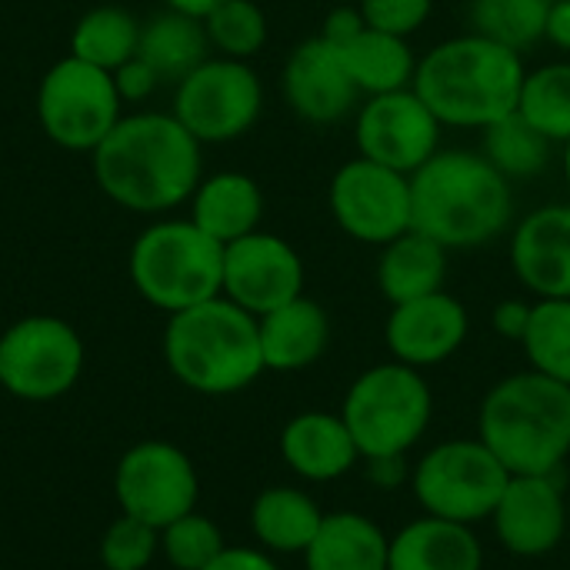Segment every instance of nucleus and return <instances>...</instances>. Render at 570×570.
Returning <instances> with one entry per match:
<instances>
[{
  "label": "nucleus",
  "mask_w": 570,
  "mask_h": 570,
  "mask_svg": "<svg viewBox=\"0 0 570 570\" xmlns=\"http://www.w3.org/2000/svg\"><path fill=\"white\" fill-rule=\"evenodd\" d=\"M484 551L468 524L421 518L391 538L387 570H481Z\"/></svg>",
  "instance_id": "nucleus-23"
},
{
  "label": "nucleus",
  "mask_w": 570,
  "mask_h": 570,
  "mask_svg": "<svg viewBox=\"0 0 570 570\" xmlns=\"http://www.w3.org/2000/svg\"><path fill=\"white\" fill-rule=\"evenodd\" d=\"M264 110V83L250 60L207 57L174 90V117L200 144H230L254 130Z\"/></svg>",
  "instance_id": "nucleus-10"
},
{
  "label": "nucleus",
  "mask_w": 570,
  "mask_h": 570,
  "mask_svg": "<svg viewBox=\"0 0 570 570\" xmlns=\"http://www.w3.org/2000/svg\"><path fill=\"white\" fill-rule=\"evenodd\" d=\"M337 50L344 57V67H347L354 87L364 97L404 90V87L414 83L417 53H414L407 37H394V33H384V30H374V27L364 23Z\"/></svg>",
  "instance_id": "nucleus-26"
},
{
  "label": "nucleus",
  "mask_w": 570,
  "mask_h": 570,
  "mask_svg": "<svg viewBox=\"0 0 570 570\" xmlns=\"http://www.w3.org/2000/svg\"><path fill=\"white\" fill-rule=\"evenodd\" d=\"M160 548L177 570H204L227 544L210 518L190 511L160 531Z\"/></svg>",
  "instance_id": "nucleus-35"
},
{
  "label": "nucleus",
  "mask_w": 570,
  "mask_h": 570,
  "mask_svg": "<svg viewBox=\"0 0 570 570\" xmlns=\"http://www.w3.org/2000/svg\"><path fill=\"white\" fill-rule=\"evenodd\" d=\"M137 43H140V20L114 3L87 10L70 30V53L110 73L124 67L130 57H137Z\"/></svg>",
  "instance_id": "nucleus-29"
},
{
  "label": "nucleus",
  "mask_w": 570,
  "mask_h": 570,
  "mask_svg": "<svg viewBox=\"0 0 570 570\" xmlns=\"http://www.w3.org/2000/svg\"><path fill=\"white\" fill-rule=\"evenodd\" d=\"M361 27H364V17H361L357 3H344V7H334V10L324 17L321 37H324L327 43H334V47H344Z\"/></svg>",
  "instance_id": "nucleus-40"
},
{
  "label": "nucleus",
  "mask_w": 570,
  "mask_h": 570,
  "mask_svg": "<svg viewBox=\"0 0 570 570\" xmlns=\"http://www.w3.org/2000/svg\"><path fill=\"white\" fill-rule=\"evenodd\" d=\"M187 204L190 220L220 244L261 230L264 220V190L250 174L240 170H217L204 177Z\"/></svg>",
  "instance_id": "nucleus-22"
},
{
  "label": "nucleus",
  "mask_w": 570,
  "mask_h": 570,
  "mask_svg": "<svg viewBox=\"0 0 570 570\" xmlns=\"http://www.w3.org/2000/svg\"><path fill=\"white\" fill-rule=\"evenodd\" d=\"M478 438L508 474H558L570 454V387L538 371L498 381L481 401Z\"/></svg>",
  "instance_id": "nucleus-4"
},
{
  "label": "nucleus",
  "mask_w": 570,
  "mask_h": 570,
  "mask_svg": "<svg viewBox=\"0 0 570 570\" xmlns=\"http://www.w3.org/2000/svg\"><path fill=\"white\" fill-rule=\"evenodd\" d=\"M564 180H568L570 187V140L564 144Z\"/></svg>",
  "instance_id": "nucleus-45"
},
{
  "label": "nucleus",
  "mask_w": 570,
  "mask_h": 570,
  "mask_svg": "<svg viewBox=\"0 0 570 570\" xmlns=\"http://www.w3.org/2000/svg\"><path fill=\"white\" fill-rule=\"evenodd\" d=\"M551 140L534 130L518 110L501 117L498 124L481 130V154L514 184L531 180L548 170L551 164Z\"/></svg>",
  "instance_id": "nucleus-30"
},
{
  "label": "nucleus",
  "mask_w": 570,
  "mask_h": 570,
  "mask_svg": "<svg viewBox=\"0 0 570 570\" xmlns=\"http://www.w3.org/2000/svg\"><path fill=\"white\" fill-rule=\"evenodd\" d=\"M204 570H281L271 554L254 551V548H224Z\"/></svg>",
  "instance_id": "nucleus-41"
},
{
  "label": "nucleus",
  "mask_w": 570,
  "mask_h": 570,
  "mask_svg": "<svg viewBox=\"0 0 570 570\" xmlns=\"http://www.w3.org/2000/svg\"><path fill=\"white\" fill-rule=\"evenodd\" d=\"M448 247H441L434 237L411 227L407 234L394 237L381 247L377 257V291L394 304L417 301L428 294L444 291L448 281Z\"/></svg>",
  "instance_id": "nucleus-24"
},
{
  "label": "nucleus",
  "mask_w": 570,
  "mask_h": 570,
  "mask_svg": "<svg viewBox=\"0 0 570 570\" xmlns=\"http://www.w3.org/2000/svg\"><path fill=\"white\" fill-rule=\"evenodd\" d=\"M508 481V468L484 448L481 438L431 448L411 474L417 504L431 518L468 528L494 514Z\"/></svg>",
  "instance_id": "nucleus-8"
},
{
  "label": "nucleus",
  "mask_w": 570,
  "mask_h": 570,
  "mask_svg": "<svg viewBox=\"0 0 570 570\" xmlns=\"http://www.w3.org/2000/svg\"><path fill=\"white\" fill-rule=\"evenodd\" d=\"M281 87L287 107L314 127H327L351 117L361 97V90L354 87L344 67L341 50L327 43L321 33L301 40L291 50L281 73Z\"/></svg>",
  "instance_id": "nucleus-17"
},
{
  "label": "nucleus",
  "mask_w": 570,
  "mask_h": 570,
  "mask_svg": "<svg viewBox=\"0 0 570 570\" xmlns=\"http://www.w3.org/2000/svg\"><path fill=\"white\" fill-rule=\"evenodd\" d=\"M391 538L364 514H324L321 531L304 551L307 570H387Z\"/></svg>",
  "instance_id": "nucleus-25"
},
{
  "label": "nucleus",
  "mask_w": 570,
  "mask_h": 570,
  "mask_svg": "<svg viewBox=\"0 0 570 570\" xmlns=\"http://www.w3.org/2000/svg\"><path fill=\"white\" fill-rule=\"evenodd\" d=\"M164 357L184 387L214 397L237 394L267 371L257 317L224 294L170 314L164 331Z\"/></svg>",
  "instance_id": "nucleus-5"
},
{
  "label": "nucleus",
  "mask_w": 570,
  "mask_h": 570,
  "mask_svg": "<svg viewBox=\"0 0 570 570\" xmlns=\"http://www.w3.org/2000/svg\"><path fill=\"white\" fill-rule=\"evenodd\" d=\"M114 491L124 514L164 531L194 511L200 481L180 448L167 441H140L120 458Z\"/></svg>",
  "instance_id": "nucleus-13"
},
{
  "label": "nucleus",
  "mask_w": 570,
  "mask_h": 570,
  "mask_svg": "<svg viewBox=\"0 0 570 570\" xmlns=\"http://www.w3.org/2000/svg\"><path fill=\"white\" fill-rule=\"evenodd\" d=\"M441 120L417 97V90L404 87L374 94L357 107L354 140L361 157L411 177L441 150Z\"/></svg>",
  "instance_id": "nucleus-14"
},
{
  "label": "nucleus",
  "mask_w": 570,
  "mask_h": 570,
  "mask_svg": "<svg viewBox=\"0 0 570 570\" xmlns=\"http://www.w3.org/2000/svg\"><path fill=\"white\" fill-rule=\"evenodd\" d=\"M524 57L484 33H458L417 57L414 90L441 127L484 130L518 110Z\"/></svg>",
  "instance_id": "nucleus-3"
},
{
  "label": "nucleus",
  "mask_w": 570,
  "mask_h": 570,
  "mask_svg": "<svg viewBox=\"0 0 570 570\" xmlns=\"http://www.w3.org/2000/svg\"><path fill=\"white\" fill-rule=\"evenodd\" d=\"M83 371V341L60 317L33 314L0 334V387L20 401H53Z\"/></svg>",
  "instance_id": "nucleus-11"
},
{
  "label": "nucleus",
  "mask_w": 570,
  "mask_h": 570,
  "mask_svg": "<svg viewBox=\"0 0 570 570\" xmlns=\"http://www.w3.org/2000/svg\"><path fill=\"white\" fill-rule=\"evenodd\" d=\"M257 331H261L264 367L281 374L317 364L331 347V317L307 294L257 317Z\"/></svg>",
  "instance_id": "nucleus-21"
},
{
  "label": "nucleus",
  "mask_w": 570,
  "mask_h": 570,
  "mask_svg": "<svg viewBox=\"0 0 570 570\" xmlns=\"http://www.w3.org/2000/svg\"><path fill=\"white\" fill-rule=\"evenodd\" d=\"M357 10L367 27L411 40L431 20L434 0H357Z\"/></svg>",
  "instance_id": "nucleus-37"
},
{
  "label": "nucleus",
  "mask_w": 570,
  "mask_h": 570,
  "mask_svg": "<svg viewBox=\"0 0 570 570\" xmlns=\"http://www.w3.org/2000/svg\"><path fill=\"white\" fill-rule=\"evenodd\" d=\"M498 541L518 558H544L568 534V498L558 474H511L494 514Z\"/></svg>",
  "instance_id": "nucleus-16"
},
{
  "label": "nucleus",
  "mask_w": 570,
  "mask_h": 570,
  "mask_svg": "<svg viewBox=\"0 0 570 570\" xmlns=\"http://www.w3.org/2000/svg\"><path fill=\"white\" fill-rule=\"evenodd\" d=\"M204 144L160 110H137L90 150L104 197L134 214H167L187 204L204 180Z\"/></svg>",
  "instance_id": "nucleus-1"
},
{
  "label": "nucleus",
  "mask_w": 570,
  "mask_h": 570,
  "mask_svg": "<svg viewBox=\"0 0 570 570\" xmlns=\"http://www.w3.org/2000/svg\"><path fill=\"white\" fill-rule=\"evenodd\" d=\"M531 371L548 374L570 387V301L544 297L534 301L528 334L521 341Z\"/></svg>",
  "instance_id": "nucleus-33"
},
{
  "label": "nucleus",
  "mask_w": 570,
  "mask_h": 570,
  "mask_svg": "<svg viewBox=\"0 0 570 570\" xmlns=\"http://www.w3.org/2000/svg\"><path fill=\"white\" fill-rule=\"evenodd\" d=\"M114 83H117V94L124 104H144L164 80L144 57H130L124 67L114 70Z\"/></svg>",
  "instance_id": "nucleus-38"
},
{
  "label": "nucleus",
  "mask_w": 570,
  "mask_h": 570,
  "mask_svg": "<svg viewBox=\"0 0 570 570\" xmlns=\"http://www.w3.org/2000/svg\"><path fill=\"white\" fill-rule=\"evenodd\" d=\"M327 207L334 224L361 244L384 247L414 227L411 177L381 167L367 157L341 164L327 187Z\"/></svg>",
  "instance_id": "nucleus-12"
},
{
  "label": "nucleus",
  "mask_w": 570,
  "mask_h": 570,
  "mask_svg": "<svg viewBox=\"0 0 570 570\" xmlns=\"http://www.w3.org/2000/svg\"><path fill=\"white\" fill-rule=\"evenodd\" d=\"M114 73L73 53L60 57L37 87V120L47 140L63 150L90 154L124 117Z\"/></svg>",
  "instance_id": "nucleus-9"
},
{
  "label": "nucleus",
  "mask_w": 570,
  "mask_h": 570,
  "mask_svg": "<svg viewBox=\"0 0 570 570\" xmlns=\"http://www.w3.org/2000/svg\"><path fill=\"white\" fill-rule=\"evenodd\" d=\"M531 311H534V304H528V301H521V297H508V301H501V304L494 307L491 324H494V331H498L504 341L521 344L524 334H528V324H531Z\"/></svg>",
  "instance_id": "nucleus-39"
},
{
  "label": "nucleus",
  "mask_w": 570,
  "mask_h": 570,
  "mask_svg": "<svg viewBox=\"0 0 570 570\" xmlns=\"http://www.w3.org/2000/svg\"><path fill=\"white\" fill-rule=\"evenodd\" d=\"M160 548V531L130 518V514H120L107 531H104V541H100V561L107 570H144L154 554Z\"/></svg>",
  "instance_id": "nucleus-36"
},
{
  "label": "nucleus",
  "mask_w": 570,
  "mask_h": 570,
  "mask_svg": "<svg viewBox=\"0 0 570 570\" xmlns=\"http://www.w3.org/2000/svg\"><path fill=\"white\" fill-rule=\"evenodd\" d=\"M511 267L538 301H570V204L534 207L514 224Z\"/></svg>",
  "instance_id": "nucleus-19"
},
{
  "label": "nucleus",
  "mask_w": 570,
  "mask_h": 570,
  "mask_svg": "<svg viewBox=\"0 0 570 570\" xmlns=\"http://www.w3.org/2000/svg\"><path fill=\"white\" fill-rule=\"evenodd\" d=\"M164 3H167V10H177V13H187V17L204 20L220 0H164Z\"/></svg>",
  "instance_id": "nucleus-44"
},
{
  "label": "nucleus",
  "mask_w": 570,
  "mask_h": 570,
  "mask_svg": "<svg viewBox=\"0 0 570 570\" xmlns=\"http://www.w3.org/2000/svg\"><path fill=\"white\" fill-rule=\"evenodd\" d=\"M367 478L377 484V488H401L407 481V468H404V458H377V461H367Z\"/></svg>",
  "instance_id": "nucleus-43"
},
{
  "label": "nucleus",
  "mask_w": 570,
  "mask_h": 570,
  "mask_svg": "<svg viewBox=\"0 0 570 570\" xmlns=\"http://www.w3.org/2000/svg\"><path fill=\"white\" fill-rule=\"evenodd\" d=\"M137 57H144L160 73V80H170V83L184 80L194 67H200L210 57L204 20L177 13V10H164L150 17L147 23H140Z\"/></svg>",
  "instance_id": "nucleus-28"
},
{
  "label": "nucleus",
  "mask_w": 570,
  "mask_h": 570,
  "mask_svg": "<svg viewBox=\"0 0 570 570\" xmlns=\"http://www.w3.org/2000/svg\"><path fill=\"white\" fill-rule=\"evenodd\" d=\"M414 227L448 250H474L514 227V184L481 150H438L411 174Z\"/></svg>",
  "instance_id": "nucleus-2"
},
{
  "label": "nucleus",
  "mask_w": 570,
  "mask_h": 570,
  "mask_svg": "<svg viewBox=\"0 0 570 570\" xmlns=\"http://www.w3.org/2000/svg\"><path fill=\"white\" fill-rule=\"evenodd\" d=\"M551 0H471V30L518 53L538 47L548 33Z\"/></svg>",
  "instance_id": "nucleus-32"
},
{
  "label": "nucleus",
  "mask_w": 570,
  "mask_h": 570,
  "mask_svg": "<svg viewBox=\"0 0 570 570\" xmlns=\"http://www.w3.org/2000/svg\"><path fill=\"white\" fill-rule=\"evenodd\" d=\"M518 114L551 144L570 140V60H551L528 70Z\"/></svg>",
  "instance_id": "nucleus-31"
},
{
  "label": "nucleus",
  "mask_w": 570,
  "mask_h": 570,
  "mask_svg": "<svg viewBox=\"0 0 570 570\" xmlns=\"http://www.w3.org/2000/svg\"><path fill=\"white\" fill-rule=\"evenodd\" d=\"M321 508L297 488H267L250 508L254 538L274 554H304L321 531Z\"/></svg>",
  "instance_id": "nucleus-27"
},
{
  "label": "nucleus",
  "mask_w": 570,
  "mask_h": 570,
  "mask_svg": "<svg viewBox=\"0 0 570 570\" xmlns=\"http://www.w3.org/2000/svg\"><path fill=\"white\" fill-rule=\"evenodd\" d=\"M204 30L210 50L234 60H250L267 43V13L254 0H220L207 17Z\"/></svg>",
  "instance_id": "nucleus-34"
},
{
  "label": "nucleus",
  "mask_w": 570,
  "mask_h": 570,
  "mask_svg": "<svg viewBox=\"0 0 570 570\" xmlns=\"http://www.w3.org/2000/svg\"><path fill=\"white\" fill-rule=\"evenodd\" d=\"M127 267L137 294L164 314L224 294V244L190 217H164L144 227L130 244Z\"/></svg>",
  "instance_id": "nucleus-6"
},
{
  "label": "nucleus",
  "mask_w": 570,
  "mask_h": 570,
  "mask_svg": "<svg viewBox=\"0 0 570 570\" xmlns=\"http://www.w3.org/2000/svg\"><path fill=\"white\" fill-rule=\"evenodd\" d=\"M434 394L417 367L387 361L367 367L344 394L341 417L364 461L404 458L431 428Z\"/></svg>",
  "instance_id": "nucleus-7"
},
{
  "label": "nucleus",
  "mask_w": 570,
  "mask_h": 570,
  "mask_svg": "<svg viewBox=\"0 0 570 570\" xmlns=\"http://www.w3.org/2000/svg\"><path fill=\"white\" fill-rule=\"evenodd\" d=\"M304 261L281 234L254 230L224 244V297L264 317L304 294Z\"/></svg>",
  "instance_id": "nucleus-15"
},
{
  "label": "nucleus",
  "mask_w": 570,
  "mask_h": 570,
  "mask_svg": "<svg viewBox=\"0 0 570 570\" xmlns=\"http://www.w3.org/2000/svg\"><path fill=\"white\" fill-rule=\"evenodd\" d=\"M281 454L297 478L317 484L344 478L361 458L344 417L327 411H304L291 417L281 434Z\"/></svg>",
  "instance_id": "nucleus-20"
},
{
  "label": "nucleus",
  "mask_w": 570,
  "mask_h": 570,
  "mask_svg": "<svg viewBox=\"0 0 570 570\" xmlns=\"http://www.w3.org/2000/svg\"><path fill=\"white\" fill-rule=\"evenodd\" d=\"M544 40L558 50H564L570 57V0H551V13H548V33Z\"/></svg>",
  "instance_id": "nucleus-42"
},
{
  "label": "nucleus",
  "mask_w": 570,
  "mask_h": 570,
  "mask_svg": "<svg viewBox=\"0 0 570 570\" xmlns=\"http://www.w3.org/2000/svg\"><path fill=\"white\" fill-rule=\"evenodd\" d=\"M468 334H471L468 307L448 291L394 304L384 324V341L391 357L417 371L454 357L464 347Z\"/></svg>",
  "instance_id": "nucleus-18"
}]
</instances>
